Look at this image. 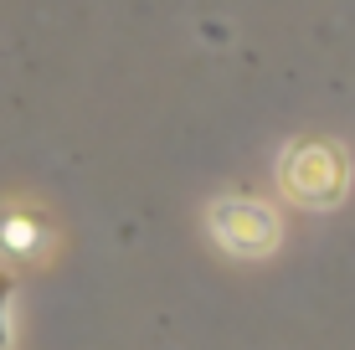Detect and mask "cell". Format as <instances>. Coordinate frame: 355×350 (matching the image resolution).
<instances>
[{"label": "cell", "mask_w": 355, "mask_h": 350, "mask_svg": "<svg viewBox=\"0 0 355 350\" xmlns=\"http://www.w3.org/2000/svg\"><path fill=\"white\" fill-rule=\"evenodd\" d=\"M211 227H216V237H222L232 252H252V258L278 243V222L263 207H252V201H237V207L227 201V207H216Z\"/></svg>", "instance_id": "6da1fadb"}, {"label": "cell", "mask_w": 355, "mask_h": 350, "mask_svg": "<svg viewBox=\"0 0 355 350\" xmlns=\"http://www.w3.org/2000/svg\"><path fill=\"white\" fill-rule=\"evenodd\" d=\"M10 345V330H6V283H0V350Z\"/></svg>", "instance_id": "7a4b0ae2"}]
</instances>
